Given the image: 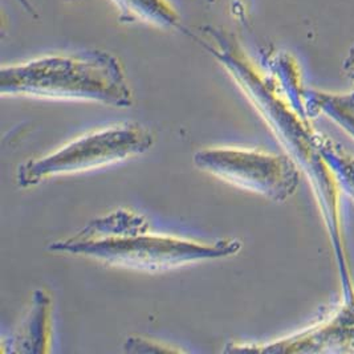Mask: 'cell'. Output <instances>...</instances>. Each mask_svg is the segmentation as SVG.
<instances>
[{
	"label": "cell",
	"instance_id": "cell-3",
	"mask_svg": "<svg viewBox=\"0 0 354 354\" xmlns=\"http://www.w3.org/2000/svg\"><path fill=\"white\" fill-rule=\"evenodd\" d=\"M153 145L151 131L140 124L112 125L77 137L47 156L23 162L17 167V183L26 189L49 178L108 167L141 156Z\"/></svg>",
	"mask_w": 354,
	"mask_h": 354
},
{
	"label": "cell",
	"instance_id": "cell-4",
	"mask_svg": "<svg viewBox=\"0 0 354 354\" xmlns=\"http://www.w3.org/2000/svg\"><path fill=\"white\" fill-rule=\"evenodd\" d=\"M194 165L227 183L261 194L286 187V165L279 158L236 146H209L198 150Z\"/></svg>",
	"mask_w": 354,
	"mask_h": 354
},
{
	"label": "cell",
	"instance_id": "cell-1",
	"mask_svg": "<svg viewBox=\"0 0 354 354\" xmlns=\"http://www.w3.org/2000/svg\"><path fill=\"white\" fill-rule=\"evenodd\" d=\"M242 248L236 239L201 242L154 234L145 216L130 209H118L101 216L72 238L52 243L48 251L84 257L104 264L162 272L205 260L236 255Z\"/></svg>",
	"mask_w": 354,
	"mask_h": 354
},
{
	"label": "cell",
	"instance_id": "cell-6",
	"mask_svg": "<svg viewBox=\"0 0 354 354\" xmlns=\"http://www.w3.org/2000/svg\"><path fill=\"white\" fill-rule=\"evenodd\" d=\"M124 349L130 353H163V352H183L179 348H173L167 344L156 341L153 338L130 336L124 342Z\"/></svg>",
	"mask_w": 354,
	"mask_h": 354
},
{
	"label": "cell",
	"instance_id": "cell-5",
	"mask_svg": "<svg viewBox=\"0 0 354 354\" xmlns=\"http://www.w3.org/2000/svg\"><path fill=\"white\" fill-rule=\"evenodd\" d=\"M10 342V351L17 353H46L50 351L52 299L46 290L35 292L31 309Z\"/></svg>",
	"mask_w": 354,
	"mask_h": 354
},
{
	"label": "cell",
	"instance_id": "cell-2",
	"mask_svg": "<svg viewBox=\"0 0 354 354\" xmlns=\"http://www.w3.org/2000/svg\"><path fill=\"white\" fill-rule=\"evenodd\" d=\"M0 92L1 96L92 101L121 109L133 105L122 65L101 50L50 55L3 66Z\"/></svg>",
	"mask_w": 354,
	"mask_h": 354
}]
</instances>
